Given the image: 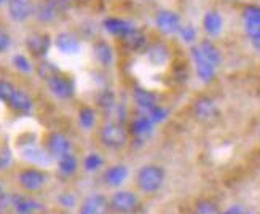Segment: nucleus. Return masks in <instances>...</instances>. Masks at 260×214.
I'll return each mask as SVG.
<instances>
[{
  "instance_id": "11",
  "label": "nucleus",
  "mask_w": 260,
  "mask_h": 214,
  "mask_svg": "<svg viewBox=\"0 0 260 214\" xmlns=\"http://www.w3.org/2000/svg\"><path fill=\"white\" fill-rule=\"evenodd\" d=\"M121 43L123 47L126 50L133 51V53H138V51H142L147 48V37L145 34L139 29L133 27L131 30H128L125 36H121Z\"/></svg>"
},
{
  "instance_id": "10",
  "label": "nucleus",
  "mask_w": 260,
  "mask_h": 214,
  "mask_svg": "<svg viewBox=\"0 0 260 214\" xmlns=\"http://www.w3.org/2000/svg\"><path fill=\"white\" fill-rule=\"evenodd\" d=\"M169 48L166 47L165 43L161 42H156V43H152L149 47L145 48V58L149 61L152 66L155 67H161L165 66L168 61H169Z\"/></svg>"
},
{
  "instance_id": "5",
  "label": "nucleus",
  "mask_w": 260,
  "mask_h": 214,
  "mask_svg": "<svg viewBox=\"0 0 260 214\" xmlns=\"http://www.w3.org/2000/svg\"><path fill=\"white\" fill-rule=\"evenodd\" d=\"M47 152L51 159L59 160L64 155L71 154V141L62 133H50V136L47 138Z\"/></svg>"
},
{
  "instance_id": "29",
  "label": "nucleus",
  "mask_w": 260,
  "mask_h": 214,
  "mask_svg": "<svg viewBox=\"0 0 260 214\" xmlns=\"http://www.w3.org/2000/svg\"><path fill=\"white\" fill-rule=\"evenodd\" d=\"M78 120H80V125L85 130L93 128L94 121H96V115H94V110L91 107H82L80 112H78Z\"/></svg>"
},
{
  "instance_id": "16",
  "label": "nucleus",
  "mask_w": 260,
  "mask_h": 214,
  "mask_svg": "<svg viewBox=\"0 0 260 214\" xmlns=\"http://www.w3.org/2000/svg\"><path fill=\"white\" fill-rule=\"evenodd\" d=\"M222 24H223L222 16L216 10H209L208 13L203 16V29H205V32L211 37L219 36L222 30Z\"/></svg>"
},
{
  "instance_id": "27",
  "label": "nucleus",
  "mask_w": 260,
  "mask_h": 214,
  "mask_svg": "<svg viewBox=\"0 0 260 214\" xmlns=\"http://www.w3.org/2000/svg\"><path fill=\"white\" fill-rule=\"evenodd\" d=\"M37 74L42 80L45 82H50L51 78H54L56 75H59V69L56 67L54 64L48 63V61H42L37 67Z\"/></svg>"
},
{
  "instance_id": "39",
  "label": "nucleus",
  "mask_w": 260,
  "mask_h": 214,
  "mask_svg": "<svg viewBox=\"0 0 260 214\" xmlns=\"http://www.w3.org/2000/svg\"><path fill=\"white\" fill-rule=\"evenodd\" d=\"M10 47V37L8 34H5L4 30H0V53L5 51Z\"/></svg>"
},
{
  "instance_id": "41",
  "label": "nucleus",
  "mask_w": 260,
  "mask_h": 214,
  "mask_svg": "<svg viewBox=\"0 0 260 214\" xmlns=\"http://www.w3.org/2000/svg\"><path fill=\"white\" fill-rule=\"evenodd\" d=\"M225 214H241V209L240 208H232V209H229Z\"/></svg>"
},
{
  "instance_id": "9",
  "label": "nucleus",
  "mask_w": 260,
  "mask_h": 214,
  "mask_svg": "<svg viewBox=\"0 0 260 214\" xmlns=\"http://www.w3.org/2000/svg\"><path fill=\"white\" fill-rule=\"evenodd\" d=\"M32 0H8V15L15 21H26L30 15H34Z\"/></svg>"
},
{
  "instance_id": "25",
  "label": "nucleus",
  "mask_w": 260,
  "mask_h": 214,
  "mask_svg": "<svg viewBox=\"0 0 260 214\" xmlns=\"http://www.w3.org/2000/svg\"><path fill=\"white\" fill-rule=\"evenodd\" d=\"M34 15H36L40 21H51L56 15H58V8H56L53 4H50L48 0L39 4L34 10Z\"/></svg>"
},
{
  "instance_id": "38",
  "label": "nucleus",
  "mask_w": 260,
  "mask_h": 214,
  "mask_svg": "<svg viewBox=\"0 0 260 214\" xmlns=\"http://www.w3.org/2000/svg\"><path fill=\"white\" fill-rule=\"evenodd\" d=\"M59 201L64 205V206H69V208H72L74 205H75V197L72 195V194H62L61 197H59Z\"/></svg>"
},
{
  "instance_id": "37",
  "label": "nucleus",
  "mask_w": 260,
  "mask_h": 214,
  "mask_svg": "<svg viewBox=\"0 0 260 214\" xmlns=\"http://www.w3.org/2000/svg\"><path fill=\"white\" fill-rule=\"evenodd\" d=\"M147 114H149V117L152 118L153 123H156V121H160V120H163L166 117V110L163 107H160V106H156L150 112H147Z\"/></svg>"
},
{
  "instance_id": "13",
  "label": "nucleus",
  "mask_w": 260,
  "mask_h": 214,
  "mask_svg": "<svg viewBox=\"0 0 260 214\" xmlns=\"http://www.w3.org/2000/svg\"><path fill=\"white\" fill-rule=\"evenodd\" d=\"M191 58H193V63H195V67H197V72H198V77L201 78L203 82H209L212 80L214 77V69H216V66L212 63H209L203 53L200 51V48H193L191 50Z\"/></svg>"
},
{
  "instance_id": "6",
  "label": "nucleus",
  "mask_w": 260,
  "mask_h": 214,
  "mask_svg": "<svg viewBox=\"0 0 260 214\" xmlns=\"http://www.w3.org/2000/svg\"><path fill=\"white\" fill-rule=\"evenodd\" d=\"M155 24L163 34H176L182 27L180 16L171 10H160L155 16Z\"/></svg>"
},
{
  "instance_id": "17",
  "label": "nucleus",
  "mask_w": 260,
  "mask_h": 214,
  "mask_svg": "<svg viewBox=\"0 0 260 214\" xmlns=\"http://www.w3.org/2000/svg\"><path fill=\"white\" fill-rule=\"evenodd\" d=\"M128 177V168L125 165H114L106 170L104 173V182L107 186L117 187L120 184H123Z\"/></svg>"
},
{
  "instance_id": "2",
  "label": "nucleus",
  "mask_w": 260,
  "mask_h": 214,
  "mask_svg": "<svg viewBox=\"0 0 260 214\" xmlns=\"http://www.w3.org/2000/svg\"><path fill=\"white\" fill-rule=\"evenodd\" d=\"M128 139V131L123 123L109 121L101 130V142L109 149H120Z\"/></svg>"
},
{
  "instance_id": "32",
  "label": "nucleus",
  "mask_w": 260,
  "mask_h": 214,
  "mask_svg": "<svg viewBox=\"0 0 260 214\" xmlns=\"http://www.w3.org/2000/svg\"><path fill=\"white\" fill-rule=\"evenodd\" d=\"M83 165H85L86 171H94V170H98L101 165H103V159H101L99 154H89V155L85 157Z\"/></svg>"
},
{
  "instance_id": "21",
  "label": "nucleus",
  "mask_w": 260,
  "mask_h": 214,
  "mask_svg": "<svg viewBox=\"0 0 260 214\" xmlns=\"http://www.w3.org/2000/svg\"><path fill=\"white\" fill-rule=\"evenodd\" d=\"M94 56L103 66H112L114 63V50L107 42H96L94 43Z\"/></svg>"
},
{
  "instance_id": "44",
  "label": "nucleus",
  "mask_w": 260,
  "mask_h": 214,
  "mask_svg": "<svg viewBox=\"0 0 260 214\" xmlns=\"http://www.w3.org/2000/svg\"><path fill=\"white\" fill-rule=\"evenodd\" d=\"M230 2H238V0H230Z\"/></svg>"
},
{
  "instance_id": "33",
  "label": "nucleus",
  "mask_w": 260,
  "mask_h": 214,
  "mask_svg": "<svg viewBox=\"0 0 260 214\" xmlns=\"http://www.w3.org/2000/svg\"><path fill=\"white\" fill-rule=\"evenodd\" d=\"M98 101H99V106L103 109H112L115 106V96H114V93L110 91V89H106V91L101 93Z\"/></svg>"
},
{
  "instance_id": "20",
  "label": "nucleus",
  "mask_w": 260,
  "mask_h": 214,
  "mask_svg": "<svg viewBox=\"0 0 260 214\" xmlns=\"http://www.w3.org/2000/svg\"><path fill=\"white\" fill-rule=\"evenodd\" d=\"M104 27L109 34H114V36H125L128 30H131L134 26L131 24L129 21L125 19H120V18H107L104 21Z\"/></svg>"
},
{
  "instance_id": "28",
  "label": "nucleus",
  "mask_w": 260,
  "mask_h": 214,
  "mask_svg": "<svg viewBox=\"0 0 260 214\" xmlns=\"http://www.w3.org/2000/svg\"><path fill=\"white\" fill-rule=\"evenodd\" d=\"M22 155H24V159H27L34 163H47L51 159L48 152H43L40 149H34V147L26 149Z\"/></svg>"
},
{
  "instance_id": "35",
  "label": "nucleus",
  "mask_w": 260,
  "mask_h": 214,
  "mask_svg": "<svg viewBox=\"0 0 260 214\" xmlns=\"http://www.w3.org/2000/svg\"><path fill=\"white\" fill-rule=\"evenodd\" d=\"M13 64L18 67L19 71H22V72H30V63L27 61V58L26 56H22V54H16L15 58H13Z\"/></svg>"
},
{
  "instance_id": "12",
  "label": "nucleus",
  "mask_w": 260,
  "mask_h": 214,
  "mask_svg": "<svg viewBox=\"0 0 260 214\" xmlns=\"http://www.w3.org/2000/svg\"><path fill=\"white\" fill-rule=\"evenodd\" d=\"M50 45H51V39L48 34H32L26 40L27 50L34 56H37V58H42V56L48 53Z\"/></svg>"
},
{
  "instance_id": "14",
  "label": "nucleus",
  "mask_w": 260,
  "mask_h": 214,
  "mask_svg": "<svg viewBox=\"0 0 260 214\" xmlns=\"http://www.w3.org/2000/svg\"><path fill=\"white\" fill-rule=\"evenodd\" d=\"M134 103L138 104L139 109L145 110V112H150L153 107L158 106V99H156V95L153 91H150V89L147 88H134Z\"/></svg>"
},
{
  "instance_id": "43",
  "label": "nucleus",
  "mask_w": 260,
  "mask_h": 214,
  "mask_svg": "<svg viewBox=\"0 0 260 214\" xmlns=\"http://www.w3.org/2000/svg\"><path fill=\"white\" fill-rule=\"evenodd\" d=\"M4 4H8V0H0V5H4Z\"/></svg>"
},
{
  "instance_id": "7",
  "label": "nucleus",
  "mask_w": 260,
  "mask_h": 214,
  "mask_svg": "<svg viewBox=\"0 0 260 214\" xmlns=\"http://www.w3.org/2000/svg\"><path fill=\"white\" fill-rule=\"evenodd\" d=\"M18 182L26 190H37L47 182V174L37 168H26V170L19 171Z\"/></svg>"
},
{
  "instance_id": "24",
  "label": "nucleus",
  "mask_w": 260,
  "mask_h": 214,
  "mask_svg": "<svg viewBox=\"0 0 260 214\" xmlns=\"http://www.w3.org/2000/svg\"><path fill=\"white\" fill-rule=\"evenodd\" d=\"M198 48H200V51L203 53V56H205V58L209 63H212L214 66H219V63H220V53H219L216 45H214L211 40H203L200 43Z\"/></svg>"
},
{
  "instance_id": "4",
  "label": "nucleus",
  "mask_w": 260,
  "mask_h": 214,
  "mask_svg": "<svg viewBox=\"0 0 260 214\" xmlns=\"http://www.w3.org/2000/svg\"><path fill=\"white\" fill-rule=\"evenodd\" d=\"M193 114L200 121L209 123L217 118L219 109L217 104L214 103V99H211L209 96H200L193 103Z\"/></svg>"
},
{
  "instance_id": "26",
  "label": "nucleus",
  "mask_w": 260,
  "mask_h": 214,
  "mask_svg": "<svg viewBox=\"0 0 260 214\" xmlns=\"http://www.w3.org/2000/svg\"><path fill=\"white\" fill-rule=\"evenodd\" d=\"M77 166H78L77 159L72 154H67L62 157V159L58 160V168L64 176H72L77 171Z\"/></svg>"
},
{
  "instance_id": "31",
  "label": "nucleus",
  "mask_w": 260,
  "mask_h": 214,
  "mask_svg": "<svg viewBox=\"0 0 260 214\" xmlns=\"http://www.w3.org/2000/svg\"><path fill=\"white\" fill-rule=\"evenodd\" d=\"M15 91H16V88L10 82L0 80V101H4V103L8 104V101L11 99V96L15 95Z\"/></svg>"
},
{
  "instance_id": "15",
  "label": "nucleus",
  "mask_w": 260,
  "mask_h": 214,
  "mask_svg": "<svg viewBox=\"0 0 260 214\" xmlns=\"http://www.w3.org/2000/svg\"><path fill=\"white\" fill-rule=\"evenodd\" d=\"M56 48L64 54H75L80 50V40L71 32H61L56 37Z\"/></svg>"
},
{
  "instance_id": "3",
  "label": "nucleus",
  "mask_w": 260,
  "mask_h": 214,
  "mask_svg": "<svg viewBox=\"0 0 260 214\" xmlns=\"http://www.w3.org/2000/svg\"><path fill=\"white\" fill-rule=\"evenodd\" d=\"M139 198L129 190H118L110 198V209L118 214H134L139 209Z\"/></svg>"
},
{
  "instance_id": "30",
  "label": "nucleus",
  "mask_w": 260,
  "mask_h": 214,
  "mask_svg": "<svg viewBox=\"0 0 260 214\" xmlns=\"http://www.w3.org/2000/svg\"><path fill=\"white\" fill-rule=\"evenodd\" d=\"M193 214H220V211H219V206L214 203V201L200 200L197 203V206H195Z\"/></svg>"
},
{
  "instance_id": "40",
  "label": "nucleus",
  "mask_w": 260,
  "mask_h": 214,
  "mask_svg": "<svg viewBox=\"0 0 260 214\" xmlns=\"http://www.w3.org/2000/svg\"><path fill=\"white\" fill-rule=\"evenodd\" d=\"M252 45L254 47L260 51V37H255V39H252Z\"/></svg>"
},
{
  "instance_id": "8",
  "label": "nucleus",
  "mask_w": 260,
  "mask_h": 214,
  "mask_svg": "<svg viewBox=\"0 0 260 214\" xmlns=\"http://www.w3.org/2000/svg\"><path fill=\"white\" fill-rule=\"evenodd\" d=\"M48 83V88H50V91L56 96V98H59V99H69L74 96V83L71 78H67L64 75H56L54 78H51Z\"/></svg>"
},
{
  "instance_id": "36",
  "label": "nucleus",
  "mask_w": 260,
  "mask_h": 214,
  "mask_svg": "<svg viewBox=\"0 0 260 214\" xmlns=\"http://www.w3.org/2000/svg\"><path fill=\"white\" fill-rule=\"evenodd\" d=\"M179 32H180V36H182V39H184L185 42H193L195 37H197V30H195V27L191 26V24L182 26Z\"/></svg>"
},
{
  "instance_id": "42",
  "label": "nucleus",
  "mask_w": 260,
  "mask_h": 214,
  "mask_svg": "<svg viewBox=\"0 0 260 214\" xmlns=\"http://www.w3.org/2000/svg\"><path fill=\"white\" fill-rule=\"evenodd\" d=\"M80 214H91V212H89L85 206H82V208H80Z\"/></svg>"
},
{
  "instance_id": "1",
  "label": "nucleus",
  "mask_w": 260,
  "mask_h": 214,
  "mask_svg": "<svg viewBox=\"0 0 260 214\" xmlns=\"http://www.w3.org/2000/svg\"><path fill=\"white\" fill-rule=\"evenodd\" d=\"M165 171L158 165H145L138 171L136 184L144 194H155L163 186Z\"/></svg>"
},
{
  "instance_id": "23",
  "label": "nucleus",
  "mask_w": 260,
  "mask_h": 214,
  "mask_svg": "<svg viewBox=\"0 0 260 214\" xmlns=\"http://www.w3.org/2000/svg\"><path fill=\"white\" fill-rule=\"evenodd\" d=\"M152 127H153V121L149 117V114L139 115V117H136L131 123V133L136 134V136H142V134H147L149 131H152Z\"/></svg>"
},
{
  "instance_id": "45",
  "label": "nucleus",
  "mask_w": 260,
  "mask_h": 214,
  "mask_svg": "<svg viewBox=\"0 0 260 214\" xmlns=\"http://www.w3.org/2000/svg\"><path fill=\"white\" fill-rule=\"evenodd\" d=\"M258 139H260V131H258Z\"/></svg>"
},
{
  "instance_id": "18",
  "label": "nucleus",
  "mask_w": 260,
  "mask_h": 214,
  "mask_svg": "<svg viewBox=\"0 0 260 214\" xmlns=\"http://www.w3.org/2000/svg\"><path fill=\"white\" fill-rule=\"evenodd\" d=\"M91 214H107L109 209H110V201H107V198L104 195H89L85 201L83 205Z\"/></svg>"
},
{
  "instance_id": "19",
  "label": "nucleus",
  "mask_w": 260,
  "mask_h": 214,
  "mask_svg": "<svg viewBox=\"0 0 260 214\" xmlns=\"http://www.w3.org/2000/svg\"><path fill=\"white\" fill-rule=\"evenodd\" d=\"M8 106L15 112H19V114H27V112L32 109V99L24 91L16 89L15 95L8 101Z\"/></svg>"
},
{
  "instance_id": "22",
  "label": "nucleus",
  "mask_w": 260,
  "mask_h": 214,
  "mask_svg": "<svg viewBox=\"0 0 260 214\" xmlns=\"http://www.w3.org/2000/svg\"><path fill=\"white\" fill-rule=\"evenodd\" d=\"M13 209L18 214H30L32 211L39 209V203L27 197L22 195H13Z\"/></svg>"
},
{
  "instance_id": "34",
  "label": "nucleus",
  "mask_w": 260,
  "mask_h": 214,
  "mask_svg": "<svg viewBox=\"0 0 260 214\" xmlns=\"http://www.w3.org/2000/svg\"><path fill=\"white\" fill-rule=\"evenodd\" d=\"M13 208V195L0 194V214H8Z\"/></svg>"
}]
</instances>
